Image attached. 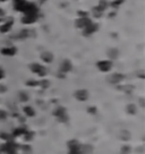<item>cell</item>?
I'll use <instances>...</instances> for the list:
<instances>
[{"label":"cell","mask_w":145,"mask_h":154,"mask_svg":"<svg viewBox=\"0 0 145 154\" xmlns=\"http://www.w3.org/2000/svg\"><path fill=\"white\" fill-rule=\"evenodd\" d=\"M75 98L78 101H85L89 98V93H87L86 90H79V91H77V92L75 93Z\"/></svg>","instance_id":"cell-5"},{"label":"cell","mask_w":145,"mask_h":154,"mask_svg":"<svg viewBox=\"0 0 145 154\" xmlns=\"http://www.w3.org/2000/svg\"><path fill=\"white\" fill-rule=\"evenodd\" d=\"M3 76H5V72H3V70L0 68V79H2V78H3Z\"/></svg>","instance_id":"cell-20"},{"label":"cell","mask_w":145,"mask_h":154,"mask_svg":"<svg viewBox=\"0 0 145 154\" xmlns=\"http://www.w3.org/2000/svg\"><path fill=\"white\" fill-rule=\"evenodd\" d=\"M92 23L91 20H89L87 17H84V18H78L77 21H76V26L78 27V29H85L87 25H90Z\"/></svg>","instance_id":"cell-3"},{"label":"cell","mask_w":145,"mask_h":154,"mask_svg":"<svg viewBox=\"0 0 145 154\" xmlns=\"http://www.w3.org/2000/svg\"><path fill=\"white\" fill-rule=\"evenodd\" d=\"M25 130H23V129H17V130H15V136H17V135H22V133H24Z\"/></svg>","instance_id":"cell-19"},{"label":"cell","mask_w":145,"mask_h":154,"mask_svg":"<svg viewBox=\"0 0 145 154\" xmlns=\"http://www.w3.org/2000/svg\"><path fill=\"white\" fill-rule=\"evenodd\" d=\"M107 7H108L107 1H105V0H101V1H100V3H99V6H98V9H99L100 11H103Z\"/></svg>","instance_id":"cell-14"},{"label":"cell","mask_w":145,"mask_h":154,"mask_svg":"<svg viewBox=\"0 0 145 154\" xmlns=\"http://www.w3.org/2000/svg\"><path fill=\"white\" fill-rule=\"evenodd\" d=\"M27 5V1L26 0H15L14 1V8L18 11H24L25 7Z\"/></svg>","instance_id":"cell-4"},{"label":"cell","mask_w":145,"mask_h":154,"mask_svg":"<svg viewBox=\"0 0 145 154\" xmlns=\"http://www.w3.org/2000/svg\"><path fill=\"white\" fill-rule=\"evenodd\" d=\"M109 54H110V56H111L112 58H116V57L118 56V51H117V50H110Z\"/></svg>","instance_id":"cell-18"},{"label":"cell","mask_w":145,"mask_h":154,"mask_svg":"<svg viewBox=\"0 0 145 154\" xmlns=\"http://www.w3.org/2000/svg\"><path fill=\"white\" fill-rule=\"evenodd\" d=\"M42 60L45 62H51L52 59H53V56H52L51 52H43L41 56Z\"/></svg>","instance_id":"cell-10"},{"label":"cell","mask_w":145,"mask_h":154,"mask_svg":"<svg viewBox=\"0 0 145 154\" xmlns=\"http://www.w3.org/2000/svg\"><path fill=\"white\" fill-rule=\"evenodd\" d=\"M121 2H124V0H116V2H114V6H117V5H119V3H121Z\"/></svg>","instance_id":"cell-21"},{"label":"cell","mask_w":145,"mask_h":154,"mask_svg":"<svg viewBox=\"0 0 145 154\" xmlns=\"http://www.w3.org/2000/svg\"><path fill=\"white\" fill-rule=\"evenodd\" d=\"M123 78H124L123 75H120V74H114V75L110 77V82L111 83H119Z\"/></svg>","instance_id":"cell-12"},{"label":"cell","mask_w":145,"mask_h":154,"mask_svg":"<svg viewBox=\"0 0 145 154\" xmlns=\"http://www.w3.org/2000/svg\"><path fill=\"white\" fill-rule=\"evenodd\" d=\"M36 18H38L36 15H25L23 17V23L24 24H32L36 21Z\"/></svg>","instance_id":"cell-7"},{"label":"cell","mask_w":145,"mask_h":154,"mask_svg":"<svg viewBox=\"0 0 145 154\" xmlns=\"http://www.w3.org/2000/svg\"><path fill=\"white\" fill-rule=\"evenodd\" d=\"M0 1H1V2H5V1H7V0H0Z\"/></svg>","instance_id":"cell-23"},{"label":"cell","mask_w":145,"mask_h":154,"mask_svg":"<svg viewBox=\"0 0 145 154\" xmlns=\"http://www.w3.org/2000/svg\"><path fill=\"white\" fill-rule=\"evenodd\" d=\"M54 114H56L58 118H60L61 116L66 114V112H65V109H62V108H58V109L54 111Z\"/></svg>","instance_id":"cell-15"},{"label":"cell","mask_w":145,"mask_h":154,"mask_svg":"<svg viewBox=\"0 0 145 154\" xmlns=\"http://www.w3.org/2000/svg\"><path fill=\"white\" fill-rule=\"evenodd\" d=\"M98 25L96 24H94L93 22L90 24V25H87L85 29H84V33L86 34V35H90V34H93L94 32H96L98 31Z\"/></svg>","instance_id":"cell-6"},{"label":"cell","mask_w":145,"mask_h":154,"mask_svg":"<svg viewBox=\"0 0 145 154\" xmlns=\"http://www.w3.org/2000/svg\"><path fill=\"white\" fill-rule=\"evenodd\" d=\"M127 110H128V112H130V113L136 112V110H135V105H128V107H127Z\"/></svg>","instance_id":"cell-16"},{"label":"cell","mask_w":145,"mask_h":154,"mask_svg":"<svg viewBox=\"0 0 145 154\" xmlns=\"http://www.w3.org/2000/svg\"><path fill=\"white\" fill-rule=\"evenodd\" d=\"M21 100L22 101H27L29 100V95L25 93H21Z\"/></svg>","instance_id":"cell-17"},{"label":"cell","mask_w":145,"mask_h":154,"mask_svg":"<svg viewBox=\"0 0 145 154\" xmlns=\"http://www.w3.org/2000/svg\"><path fill=\"white\" fill-rule=\"evenodd\" d=\"M16 49L15 48H13V47H10V48H5V49H2L1 50V53L3 54V56H14L15 53H16Z\"/></svg>","instance_id":"cell-9"},{"label":"cell","mask_w":145,"mask_h":154,"mask_svg":"<svg viewBox=\"0 0 145 154\" xmlns=\"http://www.w3.org/2000/svg\"><path fill=\"white\" fill-rule=\"evenodd\" d=\"M112 67V63L109 60H102V61L98 62V68L101 70V72H109Z\"/></svg>","instance_id":"cell-2"},{"label":"cell","mask_w":145,"mask_h":154,"mask_svg":"<svg viewBox=\"0 0 145 154\" xmlns=\"http://www.w3.org/2000/svg\"><path fill=\"white\" fill-rule=\"evenodd\" d=\"M24 112L26 113L29 117H33L35 114V111L33 110V108H31V107H25L24 108Z\"/></svg>","instance_id":"cell-13"},{"label":"cell","mask_w":145,"mask_h":154,"mask_svg":"<svg viewBox=\"0 0 145 154\" xmlns=\"http://www.w3.org/2000/svg\"><path fill=\"white\" fill-rule=\"evenodd\" d=\"M72 69V63L68 61V60H65V61L61 63V67H60V70L62 72H67Z\"/></svg>","instance_id":"cell-8"},{"label":"cell","mask_w":145,"mask_h":154,"mask_svg":"<svg viewBox=\"0 0 145 154\" xmlns=\"http://www.w3.org/2000/svg\"><path fill=\"white\" fill-rule=\"evenodd\" d=\"M11 25H13V21L7 22L6 24H3V25L0 26V32H1V33H7V32L11 29Z\"/></svg>","instance_id":"cell-11"},{"label":"cell","mask_w":145,"mask_h":154,"mask_svg":"<svg viewBox=\"0 0 145 154\" xmlns=\"http://www.w3.org/2000/svg\"><path fill=\"white\" fill-rule=\"evenodd\" d=\"M31 70L33 72H35V74H38L39 76H44V75L47 74L45 68H44L43 66H41V65H39V63H32Z\"/></svg>","instance_id":"cell-1"},{"label":"cell","mask_w":145,"mask_h":154,"mask_svg":"<svg viewBox=\"0 0 145 154\" xmlns=\"http://www.w3.org/2000/svg\"><path fill=\"white\" fill-rule=\"evenodd\" d=\"M3 15H5V11H3L2 9H1V8H0V18H1V17H2Z\"/></svg>","instance_id":"cell-22"}]
</instances>
